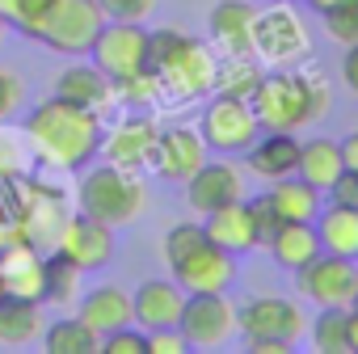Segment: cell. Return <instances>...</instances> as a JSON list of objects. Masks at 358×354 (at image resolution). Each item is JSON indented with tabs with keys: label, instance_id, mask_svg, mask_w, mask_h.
I'll list each match as a JSON object with an SVG mask.
<instances>
[{
	"label": "cell",
	"instance_id": "cell-1",
	"mask_svg": "<svg viewBox=\"0 0 358 354\" xmlns=\"http://www.w3.org/2000/svg\"><path fill=\"white\" fill-rule=\"evenodd\" d=\"M101 131H106V118H97L93 110H80L55 93L47 101H38L22 127L34 160H43L47 169H64V173H80L85 164L97 160Z\"/></svg>",
	"mask_w": 358,
	"mask_h": 354
},
{
	"label": "cell",
	"instance_id": "cell-2",
	"mask_svg": "<svg viewBox=\"0 0 358 354\" xmlns=\"http://www.w3.org/2000/svg\"><path fill=\"white\" fill-rule=\"evenodd\" d=\"M329 101H333L329 76L316 68H299V64L262 72V80L249 97L262 131H291V135L320 122L329 114Z\"/></svg>",
	"mask_w": 358,
	"mask_h": 354
},
{
	"label": "cell",
	"instance_id": "cell-3",
	"mask_svg": "<svg viewBox=\"0 0 358 354\" xmlns=\"http://www.w3.org/2000/svg\"><path fill=\"white\" fill-rule=\"evenodd\" d=\"M215 68H220V59H215L211 43H199L173 26L148 30V72L156 76L160 97L169 106H190V101L211 97Z\"/></svg>",
	"mask_w": 358,
	"mask_h": 354
},
{
	"label": "cell",
	"instance_id": "cell-4",
	"mask_svg": "<svg viewBox=\"0 0 358 354\" xmlns=\"http://www.w3.org/2000/svg\"><path fill=\"white\" fill-rule=\"evenodd\" d=\"M148 207V186L143 177L118 164H85L76 182V211L89 220H101L110 228H127L143 215Z\"/></svg>",
	"mask_w": 358,
	"mask_h": 354
},
{
	"label": "cell",
	"instance_id": "cell-5",
	"mask_svg": "<svg viewBox=\"0 0 358 354\" xmlns=\"http://www.w3.org/2000/svg\"><path fill=\"white\" fill-rule=\"evenodd\" d=\"M101 26H106V13H101L97 0H51L47 17L34 30V43H43L55 55L80 59L97 43Z\"/></svg>",
	"mask_w": 358,
	"mask_h": 354
},
{
	"label": "cell",
	"instance_id": "cell-6",
	"mask_svg": "<svg viewBox=\"0 0 358 354\" xmlns=\"http://www.w3.org/2000/svg\"><path fill=\"white\" fill-rule=\"evenodd\" d=\"M308 55H312L308 30H303V22L295 17L291 5L270 0V9H257V22H253V59L257 64H266V68H295Z\"/></svg>",
	"mask_w": 358,
	"mask_h": 354
},
{
	"label": "cell",
	"instance_id": "cell-7",
	"mask_svg": "<svg viewBox=\"0 0 358 354\" xmlns=\"http://www.w3.org/2000/svg\"><path fill=\"white\" fill-rule=\"evenodd\" d=\"M199 135H203L207 152L236 156V152H245L262 135V122H257V114H253V106L245 97L211 93V101L203 110V122H199Z\"/></svg>",
	"mask_w": 358,
	"mask_h": 354
},
{
	"label": "cell",
	"instance_id": "cell-8",
	"mask_svg": "<svg viewBox=\"0 0 358 354\" xmlns=\"http://www.w3.org/2000/svg\"><path fill=\"white\" fill-rule=\"evenodd\" d=\"M295 287L316 308H350L358 299V262L337 257V253H320L303 270H295Z\"/></svg>",
	"mask_w": 358,
	"mask_h": 354
},
{
	"label": "cell",
	"instance_id": "cell-9",
	"mask_svg": "<svg viewBox=\"0 0 358 354\" xmlns=\"http://www.w3.org/2000/svg\"><path fill=\"white\" fill-rule=\"evenodd\" d=\"M177 333L190 341V350H220L228 346V337L236 333V304L228 299V291H203V295H186L182 320Z\"/></svg>",
	"mask_w": 358,
	"mask_h": 354
},
{
	"label": "cell",
	"instance_id": "cell-10",
	"mask_svg": "<svg viewBox=\"0 0 358 354\" xmlns=\"http://www.w3.org/2000/svg\"><path fill=\"white\" fill-rule=\"evenodd\" d=\"M177 287H182L186 295H203V291H228L236 283V257L228 249H220L211 236L194 241L182 257L169 262Z\"/></svg>",
	"mask_w": 358,
	"mask_h": 354
},
{
	"label": "cell",
	"instance_id": "cell-11",
	"mask_svg": "<svg viewBox=\"0 0 358 354\" xmlns=\"http://www.w3.org/2000/svg\"><path fill=\"white\" fill-rule=\"evenodd\" d=\"M156 135H160V122L143 110H131L122 114L118 122H110L101 131V148L97 156L106 164H118V169H131V173H143L152 164V148H156Z\"/></svg>",
	"mask_w": 358,
	"mask_h": 354
},
{
	"label": "cell",
	"instance_id": "cell-12",
	"mask_svg": "<svg viewBox=\"0 0 358 354\" xmlns=\"http://www.w3.org/2000/svg\"><path fill=\"white\" fill-rule=\"evenodd\" d=\"M89 59L110 80L143 72L148 68V30H143V22H106L97 43L89 47Z\"/></svg>",
	"mask_w": 358,
	"mask_h": 354
},
{
	"label": "cell",
	"instance_id": "cell-13",
	"mask_svg": "<svg viewBox=\"0 0 358 354\" xmlns=\"http://www.w3.org/2000/svg\"><path fill=\"white\" fill-rule=\"evenodd\" d=\"M236 329L245 341L253 337H274V341H299L303 337V308L291 304L287 295H249L236 308Z\"/></svg>",
	"mask_w": 358,
	"mask_h": 354
},
{
	"label": "cell",
	"instance_id": "cell-14",
	"mask_svg": "<svg viewBox=\"0 0 358 354\" xmlns=\"http://www.w3.org/2000/svg\"><path fill=\"white\" fill-rule=\"evenodd\" d=\"M207 160V143L199 135V127H186V122H173V127H160L156 135V148H152V173L160 182H173V186H186L194 169Z\"/></svg>",
	"mask_w": 358,
	"mask_h": 354
},
{
	"label": "cell",
	"instance_id": "cell-15",
	"mask_svg": "<svg viewBox=\"0 0 358 354\" xmlns=\"http://www.w3.org/2000/svg\"><path fill=\"white\" fill-rule=\"evenodd\" d=\"M241 199H245V173L232 160H203L186 182V207L194 215H211Z\"/></svg>",
	"mask_w": 358,
	"mask_h": 354
},
{
	"label": "cell",
	"instance_id": "cell-16",
	"mask_svg": "<svg viewBox=\"0 0 358 354\" xmlns=\"http://www.w3.org/2000/svg\"><path fill=\"white\" fill-rule=\"evenodd\" d=\"M55 253H64L80 270H101L114 262V228L76 211L72 220H64V228L55 236Z\"/></svg>",
	"mask_w": 358,
	"mask_h": 354
},
{
	"label": "cell",
	"instance_id": "cell-17",
	"mask_svg": "<svg viewBox=\"0 0 358 354\" xmlns=\"http://www.w3.org/2000/svg\"><path fill=\"white\" fill-rule=\"evenodd\" d=\"M55 97H64V101H72V106H80V110H93L97 118H110V110L118 106V97H114V80H110L93 59L85 64V55H80V64H72V68L59 72V80H55Z\"/></svg>",
	"mask_w": 358,
	"mask_h": 354
},
{
	"label": "cell",
	"instance_id": "cell-18",
	"mask_svg": "<svg viewBox=\"0 0 358 354\" xmlns=\"http://www.w3.org/2000/svg\"><path fill=\"white\" fill-rule=\"evenodd\" d=\"M182 308H186V291L177 287V278H148V283H139L135 295H131V312H135V325H139L143 333L177 329Z\"/></svg>",
	"mask_w": 358,
	"mask_h": 354
},
{
	"label": "cell",
	"instance_id": "cell-19",
	"mask_svg": "<svg viewBox=\"0 0 358 354\" xmlns=\"http://www.w3.org/2000/svg\"><path fill=\"white\" fill-rule=\"evenodd\" d=\"M253 22H257V9L249 0H220L207 17L211 51H220L224 59L253 55Z\"/></svg>",
	"mask_w": 358,
	"mask_h": 354
},
{
	"label": "cell",
	"instance_id": "cell-20",
	"mask_svg": "<svg viewBox=\"0 0 358 354\" xmlns=\"http://www.w3.org/2000/svg\"><path fill=\"white\" fill-rule=\"evenodd\" d=\"M299 164V139L291 131H262L249 148H245V169L262 182H278L291 177Z\"/></svg>",
	"mask_w": 358,
	"mask_h": 354
},
{
	"label": "cell",
	"instance_id": "cell-21",
	"mask_svg": "<svg viewBox=\"0 0 358 354\" xmlns=\"http://www.w3.org/2000/svg\"><path fill=\"white\" fill-rule=\"evenodd\" d=\"M76 316H80L97 337H106V333H114V329H122V325H135L131 291H122V287H114V283H101V287H93V291H85V295L76 299Z\"/></svg>",
	"mask_w": 358,
	"mask_h": 354
},
{
	"label": "cell",
	"instance_id": "cell-22",
	"mask_svg": "<svg viewBox=\"0 0 358 354\" xmlns=\"http://www.w3.org/2000/svg\"><path fill=\"white\" fill-rule=\"evenodd\" d=\"M203 232H207L220 249H228L232 257H241V253H253V249H257V228H253L249 199L228 203V207H220V211L203 215Z\"/></svg>",
	"mask_w": 358,
	"mask_h": 354
},
{
	"label": "cell",
	"instance_id": "cell-23",
	"mask_svg": "<svg viewBox=\"0 0 358 354\" xmlns=\"http://www.w3.org/2000/svg\"><path fill=\"white\" fill-rule=\"evenodd\" d=\"M266 199H270V207H274V215H278L282 224H312V220H316V211L324 207V194H320L316 186H308L299 173L270 182Z\"/></svg>",
	"mask_w": 358,
	"mask_h": 354
},
{
	"label": "cell",
	"instance_id": "cell-24",
	"mask_svg": "<svg viewBox=\"0 0 358 354\" xmlns=\"http://www.w3.org/2000/svg\"><path fill=\"white\" fill-rule=\"evenodd\" d=\"M47 316L38 308V299H22V295H5L0 299V346L5 350H26L43 337Z\"/></svg>",
	"mask_w": 358,
	"mask_h": 354
},
{
	"label": "cell",
	"instance_id": "cell-25",
	"mask_svg": "<svg viewBox=\"0 0 358 354\" xmlns=\"http://www.w3.org/2000/svg\"><path fill=\"white\" fill-rule=\"evenodd\" d=\"M316 236H320V249L324 253H337V257H354L358 262V207H345V203H324L312 220Z\"/></svg>",
	"mask_w": 358,
	"mask_h": 354
},
{
	"label": "cell",
	"instance_id": "cell-26",
	"mask_svg": "<svg viewBox=\"0 0 358 354\" xmlns=\"http://www.w3.org/2000/svg\"><path fill=\"white\" fill-rule=\"evenodd\" d=\"M341 169H345V160H341V143H337V139L312 135V139L299 143V164H295V173L303 177L308 186H316L320 194H329V186L341 177Z\"/></svg>",
	"mask_w": 358,
	"mask_h": 354
},
{
	"label": "cell",
	"instance_id": "cell-27",
	"mask_svg": "<svg viewBox=\"0 0 358 354\" xmlns=\"http://www.w3.org/2000/svg\"><path fill=\"white\" fill-rule=\"evenodd\" d=\"M0 274H5L9 295L38 299L43 304V257L30 245H13V249L0 253Z\"/></svg>",
	"mask_w": 358,
	"mask_h": 354
},
{
	"label": "cell",
	"instance_id": "cell-28",
	"mask_svg": "<svg viewBox=\"0 0 358 354\" xmlns=\"http://www.w3.org/2000/svg\"><path fill=\"white\" fill-rule=\"evenodd\" d=\"M266 249H270V257H274L282 270H303L312 257L324 253V249H320V236H316L312 224H282Z\"/></svg>",
	"mask_w": 358,
	"mask_h": 354
},
{
	"label": "cell",
	"instance_id": "cell-29",
	"mask_svg": "<svg viewBox=\"0 0 358 354\" xmlns=\"http://www.w3.org/2000/svg\"><path fill=\"white\" fill-rule=\"evenodd\" d=\"M38 341H43L47 354H97V346H101V337L80 316H64V320L47 325Z\"/></svg>",
	"mask_w": 358,
	"mask_h": 354
},
{
	"label": "cell",
	"instance_id": "cell-30",
	"mask_svg": "<svg viewBox=\"0 0 358 354\" xmlns=\"http://www.w3.org/2000/svg\"><path fill=\"white\" fill-rule=\"evenodd\" d=\"M80 266H72L64 253H51L43 257V299L59 304V308H72L80 299Z\"/></svg>",
	"mask_w": 358,
	"mask_h": 354
},
{
	"label": "cell",
	"instance_id": "cell-31",
	"mask_svg": "<svg viewBox=\"0 0 358 354\" xmlns=\"http://www.w3.org/2000/svg\"><path fill=\"white\" fill-rule=\"evenodd\" d=\"M257 80H262V68H257V59L253 55H236V59H224L220 68H215V89L211 93H224V97H253V89H257Z\"/></svg>",
	"mask_w": 358,
	"mask_h": 354
},
{
	"label": "cell",
	"instance_id": "cell-32",
	"mask_svg": "<svg viewBox=\"0 0 358 354\" xmlns=\"http://www.w3.org/2000/svg\"><path fill=\"white\" fill-rule=\"evenodd\" d=\"M308 333H312V350H316V354H350L345 308H320L316 320L308 325Z\"/></svg>",
	"mask_w": 358,
	"mask_h": 354
},
{
	"label": "cell",
	"instance_id": "cell-33",
	"mask_svg": "<svg viewBox=\"0 0 358 354\" xmlns=\"http://www.w3.org/2000/svg\"><path fill=\"white\" fill-rule=\"evenodd\" d=\"M114 97H118L122 106H131V110H152V106L164 101V97H160V85H156V76H152L148 68L135 72V76L114 80Z\"/></svg>",
	"mask_w": 358,
	"mask_h": 354
},
{
	"label": "cell",
	"instance_id": "cell-34",
	"mask_svg": "<svg viewBox=\"0 0 358 354\" xmlns=\"http://www.w3.org/2000/svg\"><path fill=\"white\" fill-rule=\"evenodd\" d=\"M47 9H51V0H0V17L9 22V30H17L26 38H34V30L47 17Z\"/></svg>",
	"mask_w": 358,
	"mask_h": 354
},
{
	"label": "cell",
	"instance_id": "cell-35",
	"mask_svg": "<svg viewBox=\"0 0 358 354\" xmlns=\"http://www.w3.org/2000/svg\"><path fill=\"white\" fill-rule=\"evenodd\" d=\"M320 17H324V34L333 43H341V47L358 43V0H341V5H333Z\"/></svg>",
	"mask_w": 358,
	"mask_h": 354
},
{
	"label": "cell",
	"instance_id": "cell-36",
	"mask_svg": "<svg viewBox=\"0 0 358 354\" xmlns=\"http://www.w3.org/2000/svg\"><path fill=\"white\" fill-rule=\"evenodd\" d=\"M97 350H101V354H148V333L135 329V325H122V329L106 333Z\"/></svg>",
	"mask_w": 358,
	"mask_h": 354
},
{
	"label": "cell",
	"instance_id": "cell-37",
	"mask_svg": "<svg viewBox=\"0 0 358 354\" xmlns=\"http://www.w3.org/2000/svg\"><path fill=\"white\" fill-rule=\"evenodd\" d=\"M26 101V80L13 68H0V122H9Z\"/></svg>",
	"mask_w": 358,
	"mask_h": 354
},
{
	"label": "cell",
	"instance_id": "cell-38",
	"mask_svg": "<svg viewBox=\"0 0 358 354\" xmlns=\"http://www.w3.org/2000/svg\"><path fill=\"white\" fill-rule=\"evenodd\" d=\"M106 22H148L156 0H97Z\"/></svg>",
	"mask_w": 358,
	"mask_h": 354
},
{
	"label": "cell",
	"instance_id": "cell-39",
	"mask_svg": "<svg viewBox=\"0 0 358 354\" xmlns=\"http://www.w3.org/2000/svg\"><path fill=\"white\" fill-rule=\"evenodd\" d=\"M249 211H253V228H257V249H266V245L274 241V232L282 228V220L274 215V207H270L266 194H262V199H249Z\"/></svg>",
	"mask_w": 358,
	"mask_h": 354
},
{
	"label": "cell",
	"instance_id": "cell-40",
	"mask_svg": "<svg viewBox=\"0 0 358 354\" xmlns=\"http://www.w3.org/2000/svg\"><path fill=\"white\" fill-rule=\"evenodd\" d=\"M5 127V122H0ZM26 135L17 139V131H0V173H17L26 164Z\"/></svg>",
	"mask_w": 358,
	"mask_h": 354
},
{
	"label": "cell",
	"instance_id": "cell-41",
	"mask_svg": "<svg viewBox=\"0 0 358 354\" xmlns=\"http://www.w3.org/2000/svg\"><path fill=\"white\" fill-rule=\"evenodd\" d=\"M190 350V341L177 333V329H156V333H148V354H186Z\"/></svg>",
	"mask_w": 358,
	"mask_h": 354
},
{
	"label": "cell",
	"instance_id": "cell-42",
	"mask_svg": "<svg viewBox=\"0 0 358 354\" xmlns=\"http://www.w3.org/2000/svg\"><path fill=\"white\" fill-rule=\"evenodd\" d=\"M329 199L345 203V207H358V169H341V177L329 186Z\"/></svg>",
	"mask_w": 358,
	"mask_h": 354
},
{
	"label": "cell",
	"instance_id": "cell-43",
	"mask_svg": "<svg viewBox=\"0 0 358 354\" xmlns=\"http://www.w3.org/2000/svg\"><path fill=\"white\" fill-rule=\"evenodd\" d=\"M341 80H345V89L358 97V43H350V47H345V59H341Z\"/></svg>",
	"mask_w": 358,
	"mask_h": 354
},
{
	"label": "cell",
	"instance_id": "cell-44",
	"mask_svg": "<svg viewBox=\"0 0 358 354\" xmlns=\"http://www.w3.org/2000/svg\"><path fill=\"white\" fill-rule=\"evenodd\" d=\"M245 350L249 354H291L295 346L291 341H274V337H253V341H245Z\"/></svg>",
	"mask_w": 358,
	"mask_h": 354
},
{
	"label": "cell",
	"instance_id": "cell-45",
	"mask_svg": "<svg viewBox=\"0 0 358 354\" xmlns=\"http://www.w3.org/2000/svg\"><path fill=\"white\" fill-rule=\"evenodd\" d=\"M341 160H345V169H358V131L350 139H341Z\"/></svg>",
	"mask_w": 358,
	"mask_h": 354
},
{
	"label": "cell",
	"instance_id": "cell-46",
	"mask_svg": "<svg viewBox=\"0 0 358 354\" xmlns=\"http://www.w3.org/2000/svg\"><path fill=\"white\" fill-rule=\"evenodd\" d=\"M345 325H350V354H358V299L345 308Z\"/></svg>",
	"mask_w": 358,
	"mask_h": 354
},
{
	"label": "cell",
	"instance_id": "cell-47",
	"mask_svg": "<svg viewBox=\"0 0 358 354\" xmlns=\"http://www.w3.org/2000/svg\"><path fill=\"white\" fill-rule=\"evenodd\" d=\"M303 5H308L312 13H329L333 5H341V0H303Z\"/></svg>",
	"mask_w": 358,
	"mask_h": 354
},
{
	"label": "cell",
	"instance_id": "cell-48",
	"mask_svg": "<svg viewBox=\"0 0 358 354\" xmlns=\"http://www.w3.org/2000/svg\"><path fill=\"white\" fill-rule=\"evenodd\" d=\"M5 38H9V22L0 17V47H5Z\"/></svg>",
	"mask_w": 358,
	"mask_h": 354
},
{
	"label": "cell",
	"instance_id": "cell-49",
	"mask_svg": "<svg viewBox=\"0 0 358 354\" xmlns=\"http://www.w3.org/2000/svg\"><path fill=\"white\" fill-rule=\"evenodd\" d=\"M9 295V287H5V274H0V299H5Z\"/></svg>",
	"mask_w": 358,
	"mask_h": 354
},
{
	"label": "cell",
	"instance_id": "cell-50",
	"mask_svg": "<svg viewBox=\"0 0 358 354\" xmlns=\"http://www.w3.org/2000/svg\"><path fill=\"white\" fill-rule=\"evenodd\" d=\"M282 5H291V0H282Z\"/></svg>",
	"mask_w": 358,
	"mask_h": 354
}]
</instances>
